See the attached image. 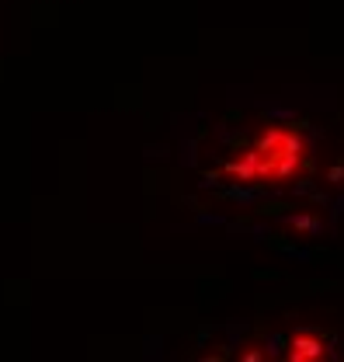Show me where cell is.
I'll use <instances>...</instances> for the list:
<instances>
[{"instance_id": "6da1fadb", "label": "cell", "mask_w": 344, "mask_h": 362, "mask_svg": "<svg viewBox=\"0 0 344 362\" xmlns=\"http://www.w3.org/2000/svg\"><path fill=\"white\" fill-rule=\"evenodd\" d=\"M309 168V146L296 129L289 126H268L264 133L240 150L233 160H226V175L244 185H264V188H282L299 178V171Z\"/></svg>"}, {"instance_id": "7a4b0ae2", "label": "cell", "mask_w": 344, "mask_h": 362, "mask_svg": "<svg viewBox=\"0 0 344 362\" xmlns=\"http://www.w3.org/2000/svg\"><path fill=\"white\" fill-rule=\"evenodd\" d=\"M324 338L320 334H296L292 338V345H289V359H296V362H313V359H320L324 356Z\"/></svg>"}]
</instances>
